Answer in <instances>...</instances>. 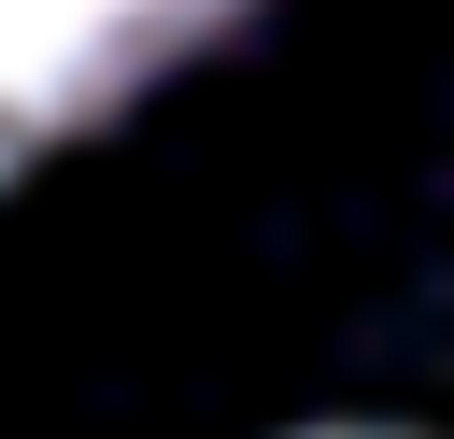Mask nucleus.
Masks as SVG:
<instances>
[{"mask_svg":"<svg viewBox=\"0 0 454 439\" xmlns=\"http://www.w3.org/2000/svg\"><path fill=\"white\" fill-rule=\"evenodd\" d=\"M241 0H0V184L156 99Z\"/></svg>","mask_w":454,"mask_h":439,"instance_id":"obj_1","label":"nucleus"},{"mask_svg":"<svg viewBox=\"0 0 454 439\" xmlns=\"http://www.w3.org/2000/svg\"><path fill=\"white\" fill-rule=\"evenodd\" d=\"M312 439H397V425H312Z\"/></svg>","mask_w":454,"mask_h":439,"instance_id":"obj_2","label":"nucleus"}]
</instances>
